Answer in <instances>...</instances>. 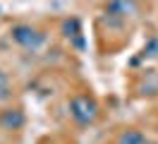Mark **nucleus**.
I'll use <instances>...</instances> for the list:
<instances>
[{"label": "nucleus", "instance_id": "7ed1b4c3", "mask_svg": "<svg viewBox=\"0 0 158 144\" xmlns=\"http://www.w3.org/2000/svg\"><path fill=\"white\" fill-rule=\"evenodd\" d=\"M24 123H27V115L17 106H5L0 111V127L5 132H17V130L24 127Z\"/></svg>", "mask_w": 158, "mask_h": 144}, {"label": "nucleus", "instance_id": "0eeeda50", "mask_svg": "<svg viewBox=\"0 0 158 144\" xmlns=\"http://www.w3.org/2000/svg\"><path fill=\"white\" fill-rule=\"evenodd\" d=\"M144 144H158V142H144Z\"/></svg>", "mask_w": 158, "mask_h": 144}, {"label": "nucleus", "instance_id": "423d86ee", "mask_svg": "<svg viewBox=\"0 0 158 144\" xmlns=\"http://www.w3.org/2000/svg\"><path fill=\"white\" fill-rule=\"evenodd\" d=\"M79 34V22L77 19H65L62 22V36L65 38H72Z\"/></svg>", "mask_w": 158, "mask_h": 144}, {"label": "nucleus", "instance_id": "f03ea898", "mask_svg": "<svg viewBox=\"0 0 158 144\" xmlns=\"http://www.w3.org/2000/svg\"><path fill=\"white\" fill-rule=\"evenodd\" d=\"M10 36L12 41L22 46L24 50H39L43 43H46V34L41 31L39 27H34V24H15L10 29Z\"/></svg>", "mask_w": 158, "mask_h": 144}, {"label": "nucleus", "instance_id": "39448f33", "mask_svg": "<svg viewBox=\"0 0 158 144\" xmlns=\"http://www.w3.org/2000/svg\"><path fill=\"white\" fill-rule=\"evenodd\" d=\"M10 98H12V84H10V79H7V75L0 72V103H5Z\"/></svg>", "mask_w": 158, "mask_h": 144}, {"label": "nucleus", "instance_id": "20e7f679", "mask_svg": "<svg viewBox=\"0 0 158 144\" xmlns=\"http://www.w3.org/2000/svg\"><path fill=\"white\" fill-rule=\"evenodd\" d=\"M144 142H146V137L137 127H125L115 139V144H144Z\"/></svg>", "mask_w": 158, "mask_h": 144}, {"label": "nucleus", "instance_id": "f257e3e1", "mask_svg": "<svg viewBox=\"0 0 158 144\" xmlns=\"http://www.w3.org/2000/svg\"><path fill=\"white\" fill-rule=\"evenodd\" d=\"M101 108L96 103V98L89 94H74L69 98V115L77 125H91L96 123Z\"/></svg>", "mask_w": 158, "mask_h": 144}]
</instances>
